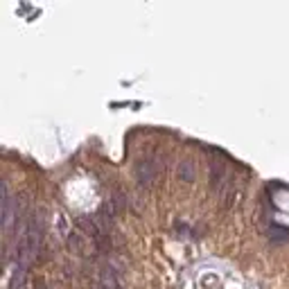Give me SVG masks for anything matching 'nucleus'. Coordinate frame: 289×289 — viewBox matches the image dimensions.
<instances>
[{
  "mask_svg": "<svg viewBox=\"0 0 289 289\" xmlns=\"http://www.w3.org/2000/svg\"><path fill=\"white\" fill-rule=\"evenodd\" d=\"M156 178V165L151 163L149 159H140L136 163V181L140 183V186H151Z\"/></svg>",
  "mask_w": 289,
  "mask_h": 289,
  "instance_id": "1",
  "label": "nucleus"
},
{
  "mask_svg": "<svg viewBox=\"0 0 289 289\" xmlns=\"http://www.w3.org/2000/svg\"><path fill=\"white\" fill-rule=\"evenodd\" d=\"M14 219V199L9 197L7 183H3V228L7 230Z\"/></svg>",
  "mask_w": 289,
  "mask_h": 289,
  "instance_id": "2",
  "label": "nucleus"
},
{
  "mask_svg": "<svg viewBox=\"0 0 289 289\" xmlns=\"http://www.w3.org/2000/svg\"><path fill=\"white\" fill-rule=\"evenodd\" d=\"M99 282H102V289H120V282H118V278H115V271L111 267H104L102 269Z\"/></svg>",
  "mask_w": 289,
  "mask_h": 289,
  "instance_id": "3",
  "label": "nucleus"
},
{
  "mask_svg": "<svg viewBox=\"0 0 289 289\" xmlns=\"http://www.w3.org/2000/svg\"><path fill=\"white\" fill-rule=\"evenodd\" d=\"M176 174H178V178H181L183 183H192V181H194V163L181 161V163H178Z\"/></svg>",
  "mask_w": 289,
  "mask_h": 289,
  "instance_id": "4",
  "label": "nucleus"
},
{
  "mask_svg": "<svg viewBox=\"0 0 289 289\" xmlns=\"http://www.w3.org/2000/svg\"><path fill=\"white\" fill-rule=\"evenodd\" d=\"M269 238H271V242H287L289 240V228L273 224L269 228Z\"/></svg>",
  "mask_w": 289,
  "mask_h": 289,
  "instance_id": "5",
  "label": "nucleus"
},
{
  "mask_svg": "<svg viewBox=\"0 0 289 289\" xmlns=\"http://www.w3.org/2000/svg\"><path fill=\"white\" fill-rule=\"evenodd\" d=\"M222 176H224V165L219 161H213L210 163V183L217 186V183L222 181Z\"/></svg>",
  "mask_w": 289,
  "mask_h": 289,
  "instance_id": "6",
  "label": "nucleus"
}]
</instances>
